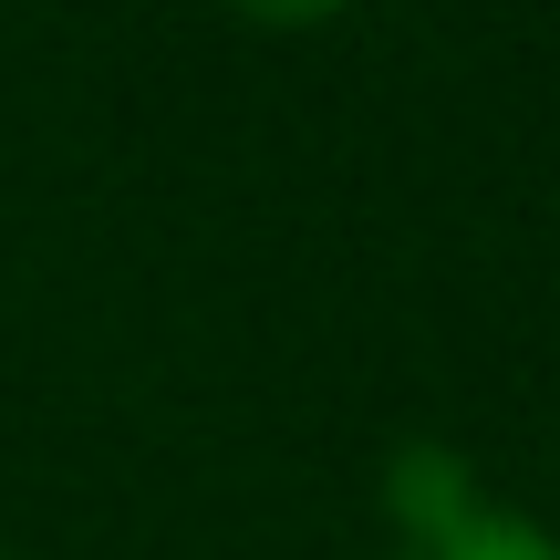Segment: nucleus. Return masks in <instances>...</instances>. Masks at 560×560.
<instances>
[{
    "label": "nucleus",
    "mask_w": 560,
    "mask_h": 560,
    "mask_svg": "<svg viewBox=\"0 0 560 560\" xmlns=\"http://www.w3.org/2000/svg\"><path fill=\"white\" fill-rule=\"evenodd\" d=\"M384 560H560V529L540 509L499 499L478 457L446 436H405L384 457Z\"/></svg>",
    "instance_id": "f257e3e1"
},
{
    "label": "nucleus",
    "mask_w": 560,
    "mask_h": 560,
    "mask_svg": "<svg viewBox=\"0 0 560 560\" xmlns=\"http://www.w3.org/2000/svg\"><path fill=\"white\" fill-rule=\"evenodd\" d=\"M219 11L260 21V32H312V21H342L353 0H219Z\"/></svg>",
    "instance_id": "f03ea898"
},
{
    "label": "nucleus",
    "mask_w": 560,
    "mask_h": 560,
    "mask_svg": "<svg viewBox=\"0 0 560 560\" xmlns=\"http://www.w3.org/2000/svg\"><path fill=\"white\" fill-rule=\"evenodd\" d=\"M0 560H11V550H0Z\"/></svg>",
    "instance_id": "7ed1b4c3"
}]
</instances>
